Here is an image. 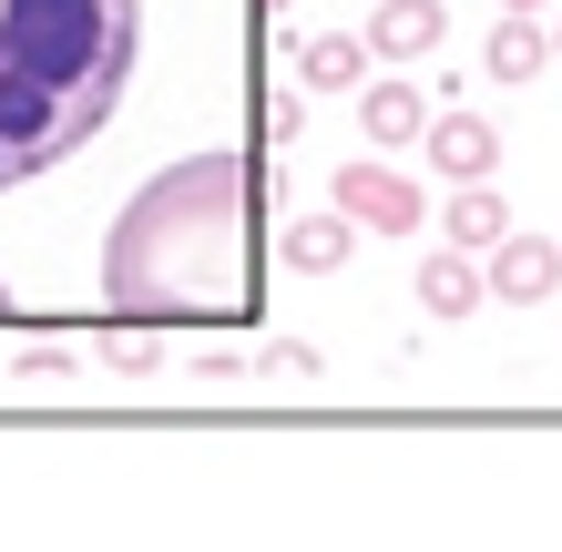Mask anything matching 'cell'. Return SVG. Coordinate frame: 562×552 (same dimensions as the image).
<instances>
[{
	"label": "cell",
	"instance_id": "cell-6",
	"mask_svg": "<svg viewBox=\"0 0 562 552\" xmlns=\"http://www.w3.org/2000/svg\"><path fill=\"white\" fill-rule=\"evenodd\" d=\"M450 31V0H379L369 11V52L379 61H429Z\"/></svg>",
	"mask_w": 562,
	"mask_h": 552
},
{
	"label": "cell",
	"instance_id": "cell-17",
	"mask_svg": "<svg viewBox=\"0 0 562 552\" xmlns=\"http://www.w3.org/2000/svg\"><path fill=\"white\" fill-rule=\"evenodd\" d=\"M502 11H542V0H502Z\"/></svg>",
	"mask_w": 562,
	"mask_h": 552
},
{
	"label": "cell",
	"instance_id": "cell-12",
	"mask_svg": "<svg viewBox=\"0 0 562 552\" xmlns=\"http://www.w3.org/2000/svg\"><path fill=\"white\" fill-rule=\"evenodd\" d=\"M296 134H307V103H296V92H256V144L286 154Z\"/></svg>",
	"mask_w": 562,
	"mask_h": 552
},
{
	"label": "cell",
	"instance_id": "cell-3",
	"mask_svg": "<svg viewBox=\"0 0 562 552\" xmlns=\"http://www.w3.org/2000/svg\"><path fill=\"white\" fill-rule=\"evenodd\" d=\"M481 286L502 307H542L552 286H562V236H521V225H512V236L481 256Z\"/></svg>",
	"mask_w": 562,
	"mask_h": 552
},
{
	"label": "cell",
	"instance_id": "cell-8",
	"mask_svg": "<svg viewBox=\"0 0 562 552\" xmlns=\"http://www.w3.org/2000/svg\"><path fill=\"white\" fill-rule=\"evenodd\" d=\"M481 297H491V286H481V256H471V246H450V236H440V256H419V307L440 317V328H460Z\"/></svg>",
	"mask_w": 562,
	"mask_h": 552
},
{
	"label": "cell",
	"instance_id": "cell-2",
	"mask_svg": "<svg viewBox=\"0 0 562 552\" xmlns=\"http://www.w3.org/2000/svg\"><path fill=\"white\" fill-rule=\"evenodd\" d=\"M327 194L358 215V236H419V225H429V194H419L400 165H358V154H348Z\"/></svg>",
	"mask_w": 562,
	"mask_h": 552
},
{
	"label": "cell",
	"instance_id": "cell-7",
	"mask_svg": "<svg viewBox=\"0 0 562 552\" xmlns=\"http://www.w3.org/2000/svg\"><path fill=\"white\" fill-rule=\"evenodd\" d=\"M369 31H307L296 42V92H358L369 82Z\"/></svg>",
	"mask_w": 562,
	"mask_h": 552
},
{
	"label": "cell",
	"instance_id": "cell-15",
	"mask_svg": "<svg viewBox=\"0 0 562 552\" xmlns=\"http://www.w3.org/2000/svg\"><path fill=\"white\" fill-rule=\"evenodd\" d=\"M82 359H72V348H31V359H21V379H42V388H61V379H72Z\"/></svg>",
	"mask_w": 562,
	"mask_h": 552
},
{
	"label": "cell",
	"instance_id": "cell-13",
	"mask_svg": "<svg viewBox=\"0 0 562 552\" xmlns=\"http://www.w3.org/2000/svg\"><path fill=\"white\" fill-rule=\"evenodd\" d=\"M256 369H267V379H317V348L307 338H267V348H256Z\"/></svg>",
	"mask_w": 562,
	"mask_h": 552
},
{
	"label": "cell",
	"instance_id": "cell-1",
	"mask_svg": "<svg viewBox=\"0 0 562 552\" xmlns=\"http://www.w3.org/2000/svg\"><path fill=\"white\" fill-rule=\"evenodd\" d=\"M144 61L154 0H0V205L61 194L92 154H113Z\"/></svg>",
	"mask_w": 562,
	"mask_h": 552
},
{
	"label": "cell",
	"instance_id": "cell-10",
	"mask_svg": "<svg viewBox=\"0 0 562 552\" xmlns=\"http://www.w3.org/2000/svg\"><path fill=\"white\" fill-rule=\"evenodd\" d=\"M358 134L369 144H419L429 134V92L419 82H358Z\"/></svg>",
	"mask_w": 562,
	"mask_h": 552
},
{
	"label": "cell",
	"instance_id": "cell-5",
	"mask_svg": "<svg viewBox=\"0 0 562 552\" xmlns=\"http://www.w3.org/2000/svg\"><path fill=\"white\" fill-rule=\"evenodd\" d=\"M277 256H286L296 277H338L348 256H358V215H348V205H327V215H286V225H277Z\"/></svg>",
	"mask_w": 562,
	"mask_h": 552
},
{
	"label": "cell",
	"instance_id": "cell-4",
	"mask_svg": "<svg viewBox=\"0 0 562 552\" xmlns=\"http://www.w3.org/2000/svg\"><path fill=\"white\" fill-rule=\"evenodd\" d=\"M419 144H429V165H440V184H481L491 165H502V123H491V113H450L440 103Z\"/></svg>",
	"mask_w": 562,
	"mask_h": 552
},
{
	"label": "cell",
	"instance_id": "cell-18",
	"mask_svg": "<svg viewBox=\"0 0 562 552\" xmlns=\"http://www.w3.org/2000/svg\"><path fill=\"white\" fill-rule=\"evenodd\" d=\"M552 61H562V21H552Z\"/></svg>",
	"mask_w": 562,
	"mask_h": 552
},
{
	"label": "cell",
	"instance_id": "cell-14",
	"mask_svg": "<svg viewBox=\"0 0 562 552\" xmlns=\"http://www.w3.org/2000/svg\"><path fill=\"white\" fill-rule=\"evenodd\" d=\"M246 369H256L246 348H194V379H215V388H225V379H246Z\"/></svg>",
	"mask_w": 562,
	"mask_h": 552
},
{
	"label": "cell",
	"instance_id": "cell-9",
	"mask_svg": "<svg viewBox=\"0 0 562 552\" xmlns=\"http://www.w3.org/2000/svg\"><path fill=\"white\" fill-rule=\"evenodd\" d=\"M481 72L491 82H542L552 72V21L542 11H502V31L481 42Z\"/></svg>",
	"mask_w": 562,
	"mask_h": 552
},
{
	"label": "cell",
	"instance_id": "cell-11",
	"mask_svg": "<svg viewBox=\"0 0 562 552\" xmlns=\"http://www.w3.org/2000/svg\"><path fill=\"white\" fill-rule=\"evenodd\" d=\"M440 236H450V246H471V256H491V246L512 236V205L491 194V174H481V184H460V194H440Z\"/></svg>",
	"mask_w": 562,
	"mask_h": 552
},
{
	"label": "cell",
	"instance_id": "cell-16",
	"mask_svg": "<svg viewBox=\"0 0 562 552\" xmlns=\"http://www.w3.org/2000/svg\"><path fill=\"white\" fill-rule=\"evenodd\" d=\"M246 11H256V21H267V31H277V21H286V0H246Z\"/></svg>",
	"mask_w": 562,
	"mask_h": 552
}]
</instances>
